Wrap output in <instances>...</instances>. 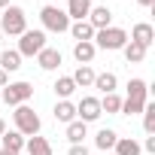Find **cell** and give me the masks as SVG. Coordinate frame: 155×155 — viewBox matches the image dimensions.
I'll return each instance as SVG.
<instances>
[{"instance_id": "2", "label": "cell", "mask_w": 155, "mask_h": 155, "mask_svg": "<svg viewBox=\"0 0 155 155\" xmlns=\"http://www.w3.org/2000/svg\"><path fill=\"white\" fill-rule=\"evenodd\" d=\"M0 31L9 34V37H21V34L28 31V12H25L21 6L9 3V6L3 9V15H0Z\"/></svg>"}, {"instance_id": "26", "label": "cell", "mask_w": 155, "mask_h": 155, "mask_svg": "<svg viewBox=\"0 0 155 155\" xmlns=\"http://www.w3.org/2000/svg\"><path fill=\"white\" fill-rule=\"evenodd\" d=\"M122 110V97L113 91V94H104V101H101V113H119Z\"/></svg>"}, {"instance_id": "34", "label": "cell", "mask_w": 155, "mask_h": 155, "mask_svg": "<svg viewBox=\"0 0 155 155\" xmlns=\"http://www.w3.org/2000/svg\"><path fill=\"white\" fill-rule=\"evenodd\" d=\"M0 155H15V152H6V149H0Z\"/></svg>"}, {"instance_id": "22", "label": "cell", "mask_w": 155, "mask_h": 155, "mask_svg": "<svg viewBox=\"0 0 155 155\" xmlns=\"http://www.w3.org/2000/svg\"><path fill=\"white\" fill-rule=\"evenodd\" d=\"M116 85H119L116 73H97V76H94V88H101L104 94H113V91H116Z\"/></svg>"}, {"instance_id": "29", "label": "cell", "mask_w": 155, "mask_h": 155, "mask_svg": "<svg viewBox=\"0 0 155 155\" xmlns=\"http://www.w3.org/2000/svg\"><path fill=\"white\" fill-rule=\"evenodd\" d=\"M143 149H146V152H155V134H149V137H146V143H143Z\"/></svg>"}, {"instance_id": "30", "label": "cell", "mask_w": 155, "mask_h": 155, "mask_svg": "<svg viewBox=\"0 0 155 155\" xmlns=\"http://www.w3.org/2000/svg\"><path fill=\"white\" fill-rule=\"evenodd\" d=\"M3 85H6V73L0 70V88H3Z\"/></svg>"}, {"instance_id": "27", "label": "cell", "mask_w": 155, "mask_h": 155, "mask_svg": "<svg viewBox=\"0 0 155 155\" xmlns=\"http://www.w3.org/2000/svg\"><path fill=\"white\" fill-rule=\"evenodd\" d=\"M143 128H146V134H155V104L143 107Z\"/></svg>"}, {"instance_id": "9", "label": "cell", "mask_w": 155, "mask_h": 155, "mask_svg": "<svg viewBox=\"0 0 155 155\" xmlns=\"http://www.w3.org/2000/svg\"><path fill=\"white\" fill-rule=\"evenodd\" d=\"M85 21L94 31H104V28H113V12H110V6H91V12H88Z\"/></svg>"}, {"instance_id": "1", "label": "cell", "mask_w": 155, "mask_h": 155, "mask_svg": "<svg viewBox=\"0 0 155 155\" xmlns=\"http://www.w3.org/2000/svg\"><path fill=\"white\" fill-rule=\"evenodd\" d=\"M146 94H149L146 82H143V79H131V82H128V97L122 101V110H119V113H125V116H137V113H143V107L149 104Z\"/></svg>"}, {"instance_id": "17", "label": "cell", "mask_w": 155, "mask_h": 155, "mask_svg": "<svg viewBox=\"0 0 155 155\" xmlns=\"http://www.w3.org/2000/svg\"><path fill=\"white\" fill-rule=\"evenodd\" d=\"M94 55H97L94 43H76V46H73V58L79 61V64H91V61H94Z\"/></svg>"}, {"instance_id": "11", "label": "cell", "mask_w": 155, "mask_h": 155, "mask_svg": "<svg viewBox=\"0 0 155 155\" xmlns=\"http://www.w3.org/2000/svg\"><path fill=\"white\" fill-rule=\"evenodd\" d=\"M88 12H91V0H70V3H67V18L85 21Z\"/></svg>"}, {"instance_id": "19", "label": "cell", "mask_w": 155, "mask_h": 155, "mask_svg": "<svg viewBox=\"0 0 155 155\" xmlns=\"http://www.w3.org/2000/svg\"><path fill=\"white\" fill-rule=\"evenodd\" d=\"M113 149H116V155H140V152H143L134 137H119V143H116Z\"/></svg>"}, {"instance_id": "18", "label": "cell", "mask_w": 155, "mask_h": 155, "mask_svg": "<svg viewBox=\"0 0 155 155\" xmlns=\"http://www.w3.org/2000/svg\"><path fill=\"white\" fill-rule=\"evenodd\" d=\"M0 140H3V149H6V152H15V155H18V152L25 149V137H21L18 131H3Z\"/></svg>"}, {"instance_id": "12", "label": "cell", "mask_w": 155, "mask_h": 155, "mask_svg": "<svg viewBox=\"0 0 155 155\" xmlns=\"http://www.w3.org/2000/svg\"><path fill=\"white\" fill-rule=\"evenodd\" d=\"M37 64H40L43 70H58V67H61V52H58V49H49V46H46V49H43L40 55H37Z\"/></svg>"}, {"instance_id": "24", "label": "cell", "mask_w": 155, "mask_h": 155, "mask_svg": "<svg viewBox=\"0 0 155 155\" xmlns=\"http://www.w3.org/2000/svg\"><path fill=\"white\" fill-rule=\"evenodd\" d=\"M73 91H76V82L70 79V76H61V79L55 82V94H58L61 101H67V97H70Z\"/></svg>"}, {"instance_id": "3", "label": "cell", "mask_w": 155, "mask_h": 155, "mask_svg": "<svg viewBox=\"0 0 155 155\" xmlns=\"http://www.w3.org/2000/svg\"><path fill=\"white\" fill-rule=\"evenodd\" d=\"M12 119H15V131H18L21 137H37V134H40V116H37L28 104L15 107Z\"/></svg>"}, {"instance_id": "33", "label": "cell", "mask_w": 155, "mask_h": 155, "mask_svg": "<svg viewBox=\"0 0 155 155\" xmlns=\"http://www.w3.org/2000/svg\"><path fill=\"white\" fill-rule=\"evenodd\" d=\"M3 131H6V122H3V119H0V137H3Z\"/></svg>"}, {"instance_id": "14", "label": "cell", "mask_w": 155, "mask_h": 155, "mask_svg": "<svg viewBox=\"0 0 155 155\" xmlns=\"http://www.w3.org/2000/svg\"><path fill=\"white\" fill-rule=\"evenodd\" d=\"M116 143H119V134H116L113 128H101V131H97V137H94V146H97L101 152H110Z\"/></svg>"}, {"instance_id": "13", "label": "cell", "mask_w": 155, "mask_h": 155, "mask_svg": "<svg viewBox=\"0 0 155 155\" xmlns=\"http://www.w3.org/2000/svg\"><path fill=\"white\" fill-rule=\"evenodd\" d=\"M94 76H97V73H94L88 64H79V67H76V73L70 76V79L76 82V88H88V85H94Z\"/></svg>"}, {"instance_id": "4", "label": "cell", "mask_w": 155, "mask_h": 155, "mask_svg": "<svg viewBox=\"0 0 155 155\" xmlns=\"http://www.w3.org/2000/svg\"><path fill=\"white\" fill-rule=\"evenodd\" d=\"M94 49H107V52H116V49H125L128 43V34L122 28H104V31H94Z\"/></svg>"}, {"instance_id": "23", "label": "cell", "mask_w": 155, "mask_h": 155, "mask_svg": "<svg viewBox=\"0 0 155 155\" xmlns=\"http://www.w3.org/2000/svg\"><path fill=\"white\" fill-rule=\"evenodd\" d=\"M18 67H21V55H18L15 49H12V52L6 49L3 55H0V70H3V73H12V70H18Z\"/></svg>"}, {"instance_id": "10", "label": "cell", "mask_w": 155, "mask_h": 155, "mask_svg": "<svg viewBox=\"0 0 155 155\" xmlns=\"http://www.w3.org/2000/svg\"><path fill=\"white\" fill-rule=\"evenodd\" d=\"M131 43H137V46L149 49V46L155 43V31H152V25H146V21L134 25V31H131Z\"/></svg>"}, {"instance_id": "16", "label": "cell", "mask_w": 155, "mask_h": 155, "mask_svg": "<svg viewBox=\"0 0 155 155\" xmlns=\"http://www.w3.org/2000/svg\"><path fill=\"white\" fill-rule=\"evenodd\" d=\"M55 119L64 122V125L76 122V104H70V101H58V104H55Z\"/></svg>"}, {"instance_id": "20", "label": "cell", "mask_w": 155, "mask_h": 155, "mask_svg": "<svg viewBox=\"0 0 155 155\" xmlns=\"http://www.w3.org/2000/svg\"><path fill=\"white\" fill-rule=\"evenodd\" d=\"M25 149H28V155H52V146L46 137H31L25 143Z\"/></svg>"}, {"instance_id": "32", "label": "cell", "mask_w": 155, "mask_h": 155, "mask_svg": "<svg viewBox=\"0 0 155 155\" xmlns=\"http://www.w3.org/2000/svg\"><path fill=\"white\" fill-rule=\"evenodd\" d=\"M9 3H12V0H0V9H6V6H9Z\"/></svg>"}, {"instance_id": "5", "label": "cell", "mask_w": 155, "mask_h": 155, "mask_svg": "<svg viewBox=\"0 0 155 155\" xmlns=\"http://www.w3.org/2000/svg\"><path fill=\"white\" fill-rule=\"evenodd\" d=\"M31 97H34V85L31 82H9V85L0 88V101L9 104V107H21Z\"/></svg>"}, {"instance_id": "7", "label": "cell", "mask_w": 155, "mask_h": 155, "mask_svg": "<svg viewBox=\"0 0 155 155\" xmlns=\"http://www.w3.org/2000/svg\"><path fill=\"white\" fill-rule=\"evenodd\" d=\"M43 49H46V34H43V31H25L21 40H18V49H15V52H18L21 58H25V55L34 58V55H40Z\"/></svg>"}, {"instance_id": "31", "label": "cell", "mask_w": 155, "mask_h": 155, "mask_svg": "<svg viewBox=\"0 0 155 155\" xmlns=\"http://www.w3.org/2000/svg\"><path fill=\"white\" fill-rule=\"evenodd\" d=\"M137 3H140V6H152V3H155V0H137Z\"/></svg>"}, {"instance_id": "8", "label": "cell", "mask_w": 155, "mask_h": 155, "mask_svg": "<svg viewBox=\"0 0 155 155\" xmlns=\"http://www.w3.org/2000/svg\"><path fill=\"white\" fill-rule=\"evenodd\" d=\"M76 116H79V122H97L104 113H101V101L97 97H82L79 104H76Z\"/></svg>"}, {"instance_id": "28", "label": "cell", "mask_w": 155, "mask_h": 155, "mask_svg": "<svg viewBox=\"0 0 155 155\" xmlns=\"http://www.w3.org/2000/svg\"><path fill=\"white\" fill-rule=\"evenodd\" d=\"M67 155H88V149L82 146V143H76V146H70V152Z\"/></svg>"}, {"instance_id": "21", "label": "cell", "mask_w": 155, "mask_h": 155, "mask_svg": "<svg viewBox=\"0 0 155 155\" xmlns=\"http://www.w3.org/2000/svg\"><path fill=\"white\" fill-rule=\"evenodd\" d=\"M85 137H88V131H85V122H79V119H76V122H70V125H67V140H70V146L82 143Z\"/></svg>"}, {"instance_id": "6", "label": "cell", "mask_w": 155, "mask_h": 155, "mask_svg": "<svg viewBox=\"0 0 155 155\" xmlns=\"http://www.w3.org/2000/svg\"><path fill=\"white\" fill-rule=\"evenodd\" d=\"M40 21H43L46 31H55V34L70 31V18H67V12L61 6H43L40 9Z\"/></svg>"}, {"instance_id": "25", "label": "cell", "mask_w": 155, "mask_h": 155, "mask_svg": "<svg viewBox=\"0 0 155 155\" xmlns=\"http://www.w3.org/2000/svg\"><path fill=\"white\" fill-rule=\"evenodd\" d=\"M125 58H128V64H140L146 58V49L137 43H125Z\"/></svg>"}, {"instance_id": "15", "label": "cell", "mask_w": 155, "mask_h": 155, "mask_svg": "<svg viewBox=\"0 0 155 155\" xmlns=\"http://www.w3.org/2000/svg\"><path fill=\"white\" fill-rule=\"evenodd\" d=\"M70 34H73L76 43H91V40H94V28H91L88 21H73V25H70Z\"/></svg>"}]
</instances>
